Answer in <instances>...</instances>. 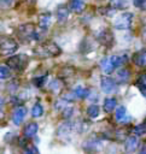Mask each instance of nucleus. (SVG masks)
Instances as JSON below:
<instances>
[{"mask_svg": "<svg viewBox=\"0 0 146 154\" xmlns=\"http://www.w3.org/2000/svg\"><path fill=\"white\" fill-rule=\"evenodd\" d=\"M28 63H29V58L27 54H17V55H12L7 59L8 67L17 72H22L27 67Z\"/></svg>", "mask_w": 146, "mask_h": 154, "instance_id": "1", "label": "nucleus"}, {"mask_svg": "<svg viewBox=\"0 0 146 154\" xmlns=\"http://www.w3.org/2000/svg\"><path fill=\"white\" fill-rule=\"evenodd\" d=\"M60 53H62V49L57 43H54L52 41H47L40 47L39 57L40 55L43 57V58H46V57H58V55H60Z\"/></svg>", "mask_w": 146, "mask_h": 154, "instance_id": "2", "label": "nucleus"}, {"mask_svg": "<svg viewBox=\"0 0 146 154\" xmlns=\"http://www.w3.org/2000/svg\"><path fill=\"white\" fill-rule=\"evenodd\" d=\"M18 48V43L12 38V37H8V36H5L0 40V53L2 55H11L13 54Z\"/></svg>", "mask_w": 146, "mask_h": 154, "instance_id": "3", "label": "nucleus"}, {"mask_svg": "<svg viewBox=\"0 0 146 154\" xmlns=\"http://www.w3.org/2000/svg\"><path fill=\"white\" fill-rule=\"evenodd\" d=\"M133 17H134L133 13H130V12H123L115 20V28L117 30H127V29H129L130 25H132V23H133Z\"/></svg>", "mask_w": 146, "mask_h": 154, "instance_id": "4", "label": "nucleus"}, {"mask_svg": "<svg viewBox=\"0 0 146 154\" xmlns=\"http://www.w3.org/2000/svg\"><path fill=\"white\" fill-rule=\"evenodd\" d=\"M100 88H101V90L104 93L110 94V93H112V91L116 90L117 83H116V81L113 78H111L109 76H104L101 78V81H100Z\"/></svg>", "mask_w": 146, "mask_h": 154, "instance_id": "5", "label": "nucleus"}, {"mask_svg": "<svg viewBox=\"0 0 146 154\" xmlns=\"http://www.w3.org/2000/svg\"><path fill=\"white\" fill-rule=\"evenodd\" d=\"M19 36L23 38V40H27V41H30L34 38V35H35V28L34 25L31 24H24V25H21L19 29Z\"/></svg>", "mask_w": 146, "mask_h": 154, "instance_id": "6", "label": "nucleus"}, {"mask_svg": "<svg viewBox=\"0 0 146 154\" xmlns=\"http://www.w3.org/2000/svg\"><path fill=\"white\" fill-rule=\"evenodd\" d=\"M72 131H75V129H74V123H72V122H66V123L62 124V125L58 128V136L62 137V138H68Z\"/></svg>", "mask_w": 146, "mask_h": 154, "instance_id": "7", "label": "nucleus"}, {"mask_svg": "<svg viewBox=\"0 0 146 154\" xmlns=\"http://www.w3.org/2000/svg\"><path fill=\"white\" fill-rule=\"evenodd\" d=\"M130 76H132L130 70L127 69V67H123V69H119L117 71V75H116V79L115 81H116L117 84H125L129 81Z\"/></svg>", "mask_w": 146, "mask_h": 154, "instance_id": "8", "label": "nucleus"}, {"mask_svg": "<svg viewBox=\"0 0 146 154\" xmlns=\"http://www.w3.org/2000/svg\"><path fill=\"white\" fill-rule=\"evenodd\" d=\"M98 40H99V42H100L101 45L110 46V45L112 43V41H113V35H112V32H111L110 30L104 29L103 31H100V32L98 34Z\"/></svg>", "mask_w": 146, "mask_h": 154, "instance_id": "9", "label": "nucleus"}, {"mask_svg": "<svg viewBox=\"0 0 146 154\" xmlns=\"http://www.w3.org/2000/svg\"><path fill=\"white\" fill-rule=\"evenodd\" d=\"M25 114H27V109H25V107H23V106H18V107L14 109L13 116H12V122H13V124H14V125H19V124L23 122Z\"/></svg>", "mask_w": 146, "mask_h": 154, "instance_id": "10", "label": "nucleus"}, {"mask_svg": "<svg viewBox=\"0 0 146 154\" xmlns=\"http://www.w3.org/2000/svg\"><path fill=\"white\" fill-rule=\"evenodd\" d=\"M100 69H101V71L105 75H110L115 70V66H113V63H112L111 57H106V58H104L100 61Z\"/></svg>", "mask_w": 146, "mask_h": 154, "instance_id": "11", "label": "nucleus"}, {"mask_svg": "<svg viewBox=\"0 0 146 154\" xmlns=\"http://www.w3.org/2000/svg\"><path fill=\"white\" fill-rule=\"evenodd\" d=\"M133 60H134V64L138 65L139 67H146V48L135 53L133 57Z\"/></svg>", "mask_w": 146, "mask_h": 154, "instance_id": "12", "label": "nucleus"}, {"mask_svg": "<svg viewBox=\"0 0 146 154\" xmlns=\"http://www.w3.org/2000/svg\"><path fill=\"white\" fill-rule=\"evenodd\" d=\"M51 24V13L49 12H45V13H41L40 17H39V26H40V30L45 31L48 29Z\"/></svg>", "mask_w": 146, "mask_h": 154, "instance_id": "13", "label": "nucleus"}, {"mask_svg": "<svg viewBox=\"0 0 146 154\" xmlns=\"http://www.w3.org/2000/svg\"><path fill=\"white\" fill-rule=\"evenodd\" d=\"M83 148L89 152H94L101 148V142L98 138H89L83 143Z\"/></svg>", "mask_w": 146, "mask_h": 154, "instance_id": "14", "label": "nucleus"}, {"mask_svg": "<svg viewBox=\"0 0 146 154\" xmlns=\"http://www.w3.org/2000/svg\"><path fill=\"white\" fill-rule=\"evenodd\" d=\"M86 8V4L82 0H71L69 5V10L74 13H82Z\"/></svg>", "mask_w": 146, "mask_h": 154, "instance_id": "15", "label": "nucleus"}, {"mask_svg": "<svg viewBox=\"0 0 146 154\" xmlns=\"http://www.w3.org/2000/svg\"><path fill=\"white\" fill-rule=\"evenodd\" d=\"M135 85L138 87V89L140 90V93L142 94V96L146 97V71L138 77V79L135 82Z\"/></svg>", "mask_w": 146, "mask_h": 154, "instance_id": "16", "label": "nucleus"}, {"mask_svg": "<svg viewBox=\"0 0 146 154\" xmlns=\"http://www.w3.org/2000/svg\"><path fill=\"white\" fill-rule=\"evenodd\" d=\"M37 130H39V125L36 123H29L24 128V136L27 138H31V137H34L36 135Z\"/></svg>", "mask_w": 146, "mask_h": 154, "instance_id": "17", "label": "nucleus"}, {"mask_svg": "<svg viewBox=\"0 0 146 154\" xmlns=\"http://www.w3.org/2000/svg\"><path fill=\"white\" fill-rule=\"evenodd\" d=\"M139 144V140L136 136H130L125 140V150L129 153H133L134 150H136Z\"/></svg>", "mask_w": 146, "mask_h": 154, "instance_id": "18", "label": "nucleus"}, {"mask_svg": "<svg viewBox=\"0 0 146 154\" xmlns=\"http://www.w3.org/2000/svg\"><path fill=\"white\" fill-rule=\"evenodd\" d=\"M116 105H117V100L116 97H106L104 100V103H103V108L106 113H110L112 112L115 108H116Z\"/></svg>", "mask_w": 146, "mask_h": 154, "instance_id": "19", "label": "nucleus"}, {"mask_svg": "<svg viewBox=\"0 0 146 154\" xmlns=\"http://www.w3.org/2000/svg\"><path fill=\"white\" fill-rule=\"evenodd\" d=\"M69 18V8L65 6H59L57 8V19L59 23H64Z\"/></svg>", "mask_w": 146, "mask_h": 154, "instance_id": "20", "label": "nucleus"}, {"mask_svg": "<svg viewBox=\"0 0 146 154\" xmlns=\"http://www.w3.org/2000/svg\"><path fill=\"white\" fill-rule=\"evenodd\" d=\"M74 95L76 99H83V97H87V94H88V89L83 85H77L75 89H74Z\"/></svg>", "mask_w": 146, "mask_h": 154, "instance_id": "21", "label": "nucleus"}, {"mask_svg": "<svg viewBox=\"0 0 146 154\" xmlns=\"http://www.w3.org/2000/svg\"><path fill=\"white\" fill-rule=\"evenodd\" d=\"M125 117H127V109H125V107L124 106H118L116 108V111H115V118H116V120L117 122H122V120L125 119Z\"/></svg>", "mask_w": 146, "mask_h": 154, "instance_id": "22", "label": "nucleus"}, {"mask_svg": "<svg viewBox=\"0 0 146 154\" xmlns=\"http://www.w3.org/2000/svg\"><path fill=\"white\" fill-rule=\"evenodd\" d=\"M127 0H110V6L113 10H124L127 7Z\"/></svg>", "mask_w": 146, "mask_h": 154, "instance_id": "23", "label": "nucleus"}, {"mask_svg": "<svg viewBox=\"0 0 146 154\" xmlns=\"http://www.w3.org/2000/svg\"><path fill=\"white\" fill-rule=\"evenodd\" d=\"M99 112H100V108L98 105H89L87 107V116L89 118H97L99 116Z\"/></svg>", "mask_w": 146, "mask_h": 154, "instance_id": "24", "label": "nucleus"}, {"mask_svg": "<svg viewBox=\"0 0 146 154\" xmlns=\"http://www.w3.org/2000/svg\"><path fill=\"white\" fill-rule=\"evenodd\" d=\"M63 88V82L59 79V78H54L51 83H49V89L54 93H59Z\"/></svg>", "mask_w": 146, "mask_h": 154, "instance_id": "25", "label": "nucleus"}, {"mask_svg": "<svg viewBox=\"0 0 146 154\" xmlns=\"http://www.w3.org/2000/svg\"><path fill=\"white\" fill-rule=\"evenodd\" d=\"M43 114V107L41 103H35L31 108V116L34 118H40Z\"/></svg>", "mask_w": 146, "mask_h": 154, "instance_id": "26", "label": "nucleus"}, {"mask_svg": "<svg viewBox=\"0 0 146 154\" xmlns=\"http://www.w3.org/2000/svg\"><path fill=\"white\" fill-rule=\"evenodd\" d=\"M133 132L134 135L138 137V136H142L146 134V123H141V124H138L134 126L133 129Z\"/></svg>", "mask_w": 146, "mask_h": 154, "instance_id": "27", "label": "nucleus"}, {"mask_svg": "<svg viewBox=\"0 0 146 154\" xmlns=\"http://www.w3.org/2000/svg\"><path fill=\"white\" fill-rule=\"evenodd\" d=\"M47 81V75H42V76H37L33 78V84L35 87H42Z\"/></svg>", "mask_w": 146, "mask_h": 154, "instance_id": "28", "label": "nucleus"}, {"mask_svg": "<svg viewBox=\"0 0 146 154\" xmlns=\"http://www.w3.org/2000/svg\"><path fill=\"white\" fill-rule=\"evenodd\" d=\"M11 76V70L6 65H0V79H6Z\"/></svg>", "mask_w": 146, "mask_h": 154, "instance_id": "29", "label": "nucleus"}, {"mask_svg": "<svg viewBox=\"0 0 146 154\" xmlns=\"http://www.w3.org/2000/svg\"><path fill=\"white\" fill-rule=\"evenodd\" d=\"M72 114H74V107H71V106H68V107H65L64 109H63V118L64 119H69V118H71L72 117Z\"/></svg>", "mask_w": 146, "mask_h": 154, "instance_id": "30", "label": "nucleus"}, {"mask_svg": "<svg viewBox=\"0 0 146 154\" xmlns=\"http://www.w3.org/2000/svg\"><path fill=\"white\" fill-rule=\"evenodd\" d=\"M24 154H40V153H39V149H37L35 146H33V144H28V146L25 147Z\"/></svg>", "mask_w": 146, "mask_h": 154, "instance_id": "31", "label": "nucleus"}, {"mask_svg": "<svg viewBox=\"0 0 146 154\" xmlns=\"http://www.w3.org/2000/svg\"><path fill=\"white\" fill-rule=\"evenodd\" d=\"M133 5L139 10H146V0H133Z\"/></svg>", "mask_w": 146, "mask_h": 154, "instance_id": "32", "label": "nucleus"}, {"mask_svg": "<svg viewBox=\"0 0 146 154\" xmlns=\"http://www.w3.org/2000/svg\"><path fill=\"white\" fill-rule=\"evenodd\" d=\"M65 107H68V101H66V100L62 99V100H59V101L56 102V108H57L58 111H63Z\"/></svg>", "mask_w": 146, "mask_h": 154, "instance_id": "33", "label": "nucleus"}, {"mask_svg": "<svg viewBox=\"0 0 146 154\" xmlns=\"http://www.w3.org/2000/svg\"><path fill=\"white\" fill-rule=\"evenodd\" d=\"M13 0H0V10H7L11 7Z\"/></svg>", "mask_w": 146, "mask_h": 154, "instance_id": "34", "label": "nucleus"}, {"mask_svg": "<svg viewBox=\"0 0 146 154\" xmlns=\"http://www.w3.org/2000/svg\"><path fill=\"white\" fill-rule=\"evenodd\" d=\"M139 154H146V142H145V143H142V146L140 147Z\"/></svg>", "mask_w": 146, "mask_h": 154, "instance_id": "35", "label": "nucleus"}, {"mask_svg": "<svg viewBox=\"0 0 146 154\" xmlns=\"http://www.w3.org/2000/svg\"><path fill=\"white\" fill-rule=\"evenodd\" d=\"M24 1H25L28 5H34V4L36 2V0H24Z\"/></svg>", "mask_w": 146, "mask_h": 154, "instance_id": "36", "label": "nucleus"}, {"mask_svg": "<svg viewBox=\"0 0 146 154\" xmlns=\"http://www.w3.org/2000/svg\"><path fill=\"white\" fill-rule=\"evenodd\" d=\"M2 103H4V99H2L1 96H0V107L2 106Z\"/></svg>", "mask_w": 146, "mask_h": 154, "instance_id": "37", "label": "nucleus"}, {"mask_svg": "<svg viewBox=\"0 0 146 154\" xmlns=\"http://www.w3.org/2000/svg\"><path fill=\"white\" fill-rule=\"evenodd\" d=\"M144 41H145V42H146V31H145V32H144Z\"/></svg>", "mask_w": 146, "mask_h": 154, "instance_id": "38", "label": "nucleus"}, {"mask_svg": "<svg viewBox=\"0 0 146 154\" xmlns=\"http://www.w3.org/2000/svg\"><path fill=\"white\" fill-rule=\"evenodd\" d=\"M1 153H2V148L0 147V154H1Z\"/></svg>", "mask_w": 146, "mask_h": 154, "instance_id": "39", "label": "nucleus"}]
</instances>
